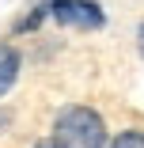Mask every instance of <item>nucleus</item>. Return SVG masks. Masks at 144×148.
I'll list each match as a JSON object with an SVG mask.
<instances>
[{"label":"nucleus","mask_w":144,"mask_h":148,"mask_svg":"<svg viewBox=\"0 0 144 148\" xmlns=\"http://www.w3.org/2000/svg\"><path fill=\"white\" fill-rule=\"evenodd\" d=\"M61 148H110L106 144V125L91 106H65L53 118V137Z\"/></svg>","instance_id":"1"},{"label":"nucleus","mask_w":144,"mask_h":148,"mask_svg":"<svg viewBox=\"0 0 144 148\" xmlns=\"http://www.w3.org/2000/svg\"><path fill=\"white\" fill-rule=\"evenodd\" d=\"M49 15L65 27H80V31H99L106 23L95 0H49Z\"/></svg>","instance_id":"2"},{"label":"nucleus","mask_w":144,"mask_h":148,"mask_svg":"<svg viewBox=\"0 0 144 148\" xmlns=\"http://www.w3.org/2000/svg\"><path fill=\"white\" fill-rule=\"evenodd\" d=\"M15 76H19V49L15 46H0V95H8Z\"/></svg>","instance_id":"3"},{"label":"nucleus","mask_w":144,"mask_h":148,"mask_svg":"<svg viewBox=\"0 0 144 148\" xmlns=\"http://www.w3.org/2000/svg\"><path fill=\"white\" fill-rule=\"evenodd\" d=\"M110 148H144V129H121L110 140Z\"/></svg>","instance_id":"4"},{"label":"nucleus","mask_w":144,"mask_h":148,"mask_svg":"<svg viewBox=\"0 0 144 148\" xmlns=\"http://www.w3.org/2000/svg\"><path fill=\"white\" fill-rule=\"evenodd\" d=\"M136 49H140V57H144V23L136 27Z\"/></svg>","instance_id":"5"},{"label":"nucleus","mask_w":144,"mask_h":148,"mask_svg":"<svg viewBox=\"0 0 144 148\" xmlns=\"http://www.w3.org/2000/svg\"><path fill=\"white\" fill-rule=\"evenodd\" d=\"M34 148H61V144H57V140H38Z\"/></svg>","instance_id":"6"},{"label":"nucleus","mask_w":144,"mask_h":148,"mask_svg":"<svg viewBox=\"0 0 144 148\" xmlns=\"http://www.w3.org/2000/svg\"><path fill=\"white\" fill-rule=\"evenodd\" d=\"M8 125V110H0V129H4Z\"/></svg>","instance_id":"7"}]
</instances>
